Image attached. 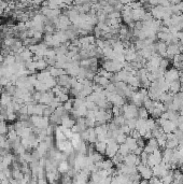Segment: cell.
I'll use <instances>...</instances> for the list:
<instances>
[{"label":"cell","mask_w":183,"mask_h":184,"mask_svg":"<svg viewBox=\"0 0 183 184\" xmlns=\"http://www.w3.org/2000/svg\"><path fill=\"white\" fill-rule=\"evenodd\" d=\"M123 116L125 120H131V118H138V107L133 104H126L123 107Z\"/></svg>","instance_id":"6da1fadb"},{"label":"cell","mask_w":183,"mask_h":184,"mask_svg":"<svg viewBox=\"0 0 183 184\" xmlns=\"http://www.w3.org/2000/svg\"><path fill=\"white\" fill-rule=\"evenodd\" d=\"M137 171H138V173L140 174V177H141L142 180L149 181L150 179L153 177V171H152V168H150L148 165H143V164L138 165Z\"/></svg>","instance_id":"3957f363"},{"label":"cell","mask_w":183,"mask_h":184,"mask_svg":"<svg viewBox=\"0 0 183 184\" xmlns=\"http://www.w3.org/2000/svg\"><path fill=\"white\" fill-rule=\"evenodd\" d=\"M129 136L131 137V138H134V139H139V138H141V136H140V134H139V131H138L137 129H134V130H131L130 131V134H129Z\"/></svg>","instance_id":"74e56055"},{"label":"cell","mask_w":183,"mask_h":184,"mask_svg":"<svg viewBox=\"0 0 183 184\" xmlns=\"http://www.w3.org/2000/svg\"><path fill=\"white\" fill-rule=\"evenodd\" d=\"M0 172H1V171H0Z\"/></svg>","instance_id":"7bdbcfd3"},{"label":"cell","mask_w":183,"mask_h":184,"mask_svg":"<svg viewBox=\"0 0 183 184\" xmlns=\"http://www.w3.org/2000/svg\"><path fill=\"white\" fill-rule=\"evenodd\" d=\"M44 84L46 85V87H48L49 90H52V88H54L57 85V79L53 78V76H50V78L44 82Z\"/></svg>","instance_id":"d4e9b609"},{"label":"cell","mask_w":183,"mask_h":184,"mask_svg":"<svg viewBox=\"0 0 183 184\" xmlns=\"http://www.w3.org/2000/svg\"><path fill=\"white\" fill-rule=\"evenodd\" d=\"M48 64H46V62H45V59H40L39 62H36V69H37V71H43V70H46L48 69Z\"/></svg>","instance_id":"603a6c76"},{"label":"cell","mask_w":183,"mask_h":184,"mask_svg":"<svg viewBox=\"0 0 183 184\" xmlns=\"http://www.w3.org/2000/svg\"><path fill=\"white\" fill-rule=\"evenodd\" d=\"M180 90H181V83H180V81H175V82L170 83L169 92L171 94L177 95L178 93H180Z\"/></svg>","instance_id":"d6986e66"},{"label":"cell","mask_w":183,"mask_h":184,"mask_svg":"<svg viewBox=\"0 0 183 184\" xmlns=\"http://www.w3.org/2000/svg\"><path fill=\"white\" fill-rule=\"evenodd\" d=\"M123 164L127 165V166H135V167H137L138 165L141 164V162H140L139 156L135 155L134 153H129V154H128L127 156H125V157H124Z\"/></svg>","instance_id":"5b68a950"},{"label":"cell","mask_w":183,"mask_h":184,"mask_svg":"<svg viewBox=\"0 0 183 184\" xmlns=\"http://www.w3.org/2000/svg\"><path fill=\"white\" fill-rule=\"evenodd\" d=\"M73 100L72 98H69L68 101H66L64 104H63V107L65 108V110L67 111V112H70V111L73 109Z\"/></svg>","instance_id":"f546056e"},{"label":"cell","mask_w":183,"mask_h":184,"mask_svg":"<svg viewBox=\"0 0 183 184\" xmlns=\"http://www.w3.org/2000/svg\"><path fill=\"white\" fill-rule=\"evenodd\" d=\"M145 144H147V143H145V140L142 138V137H141V138H139V139H137V145L139 146V148L143 149L145 146Z\"/></svg>","instance_id":"ab89813d"},{"label":"cell","mask_w":183,"mask_h":184,"mask_svg":"<svg viewBox=\"0 0 183 184\" xmlns=\"http://www.w3.org/2000/svg\"><path fill=\"white\" fill-rule=\"evenodd\" d=\"M17 118V115H16V112H12V113H7V121H10V122H14V121Z\"/></svg>","instance_id":"8d00e7d4"},{"label":"cell","mask_w":183,"mask_h":184,"mask_svg":"<svg viewBox=\"0 0 183 184\" xmlns=\"http://www.w3.org/2000/svg\"><path fill=\"white\" fill-rule=\"evenodd\" d=\"M178 146H179V140L178 139L167 140V142H166V149H168V150H176Z\"/></svg>","instance_id":"7402d4cb"},{"label":"cell","mask_w":183,"mask_h":184,"mask_svg":"<svg viewBox=\"0 0 183 184\" xmlns=\"http://www.w3.org/2000/svg\"><path fill=\"white\" fill-rule=\"evenodd\" d=\"M74 125H76V120H74V118L72 117L70 114H68V115L62 117V126L63 127L71 129V128L73 127Z\"/></svg>","instance_id":"9c48e42d"},{"label":"cell","mask_w":183,"mask_h":184,"mask_svg":"<svg viewBox=\"0 0 183 184\" xmlns=\"http://www.w3.org/2000/svg\"><path fill=\"white\" fill-rule=\"evenodd\" d=\"M111 112L113 117H116V116L123 115V108L122 107H118V106H113L111 108Z\"/></svg>","instance_id":"f1b7e54d"},{"label":"cell","mask_w":183,"mask_h":184,"mask_svg":"<svg viewBox=\"0 0 183 184\" xmlns=\"http://www.w3.org/2000/svg\"><path fill=\"white\" fill-rule=\"evenodd\" d=\"M112 123H113L115 126H118L119 128L124 126V125H126V120L125 117H124L123 115H120V116H116V117H113L111 121Z\"/></svg>","instance_id":"ffe728a7"},{"label":"cell","mask_w":183,"mask_h":184,"mask_svg":"<svg viewBox=\"0 0 183 184\" xmlns=\"http://www.w3.org/2000/svg\"><path fill=\"white\" fill-rule=\"evenodd\" d=\"M181 54L179 50V44H169L167 46V59L172 60L173 56Z\"/></svg>","instance_id":"52a82bcc"},{"label":"cell","mask_w":183,"mask_h":184,"mask_svg":"<svg viewBox=\"0 0 183 184\" xmlns=\"http://www.w3.org/2000/svg\"><path fill=\"white\" fill-rule=\"evenodd\" d=\"M126 138H127V136H126V135L119 134L118 136H116V138L114 139V140H115V142L119 144V145H121V144H124L126 142Z\"/></svg>","instance_id":"d6a6232c"},{"label":"cell","mask_w":183,"mask_h":184,"mask_svg":"<svg viewBox=\"0 0 183 184\" xmlns=\"http://www.w3.org/2000/svg\"><path fill=\"white\" fill-rule=\"evenodd\" d=\"M54 111H55V110H54L53 108H51L50 106H46L45 109H44L43 116H45V117H49V118H50V116L54 113Z\"/></svg>","instance_id":"e575fe53"},{"label":"cell","mask_w":183,"mask_h":184,"mask_svg":"<svg viewBox=\"0 0 183 184\" xmlns=\"http://www.w3.org/2000/svg\"><path fill=\"white\" fill-rule=\"evenodd\" d=\"M167 44L165 42H155V48H156V53L159 55L162 58H167Z\"/></svg>","instance_id":"8992f818"},{"label":"cell","mask_w":183,"mask_h":184,"mask_svg":"<svg viewBox=\"0 0 183 184\" xmlns=\"http://www.w3.org/2000/svg\"><path fill=\"white\" fill-rule=\"evenodd\" d=\"M148 144H149V145H151L152 148L154 149V150H157V149H159L158 148V144H157V141H156L155 138H151L150 140H148Z\"/></svg>","instance_id":"d590c367"},{"label":"cell","mask_w":183,"mask_h":184,"mask_svg":"<svg viewBox=\"0 0 183 184\" xmlns=\"http://www.w3.org/2000/svg\"><path fill=\"white\" fill-rule=\"evenodd\" d=\"M145 12H147V11H145V9L143 7L140 9H136V10H131V17H133L134 23L140 22V21L142 22V17H143V15L145 14Z\"/></svg>","instance_id":"ba28073f"},{"label":"cell","mask_w":183,"mask_h":184,"mask_svg":"<svg viewBox=\"0 0 183 184\" xmlns=\"http://www.w3.org/2000/svg\"><path fill=\"white\" fill-rule=\"evenodd\" d=\"M9 131V128H8V125L6 124V122H3V121H0V135L1 136H4V135H7Z\"/></svg>","instance_id":"1f68e13d"},{"label":"cell","mask_w":183,"mask_h":184,"mask_svg":"<svg viewBox=\"0 0 183 184\" xmlns=\"http://www.w3.org/2000/svg\"><path fill=\"white\" fill-rule=\"evenodd\" d=\"M161 128L164 131V134L167 135V134H171V132L175 131V130L177 129V125H176L173 122H171V121H166L165 124H164Z\"/></svg>","instance_id":"30bf717a"},{"label":"cell","mask_w":183,"mask_h":184,"mask_svg":"<svg viewBox=\"0 0 183 184\" xmlns=\"http://www.w3.org/2000/svg\"><path fill=\"white\" fill-rule=\"evenodd\" d=\"M125 144L128 146V149H129L130 153H133L134 151H135L136 149L138 148V145H137V140H136V139H134V138H131L130 136H127V138H126Z\"/></svg>","instance_id":"e0dca14e"},{"label":"cell","mask_w":183,"mask_h":184,"mask_svg":"<svg viewBox=\"0 0 183 184\" xmlns=\"http://www.w3.org/2000/svg\"><path fill=\"white\" fill-rule=\"evenodd\" d=\"M36 76H37V80H38L39 82L44 83L51 76V73H50V71L46 69V70H43V71H39L38 73L36 74Z\"/></svg>","instance_id":"9a60e30c"},{"label":"cell","mask_w":183,"mask_h":184,"mask_svg":"<svg viewBox=\"0 0 183 184\" xmlns=\"http://www.w3.org/2000/svg\"><path fill=\"white\" fill-rule=\"evenodd\" d=\"M142 138H143L144 140H150L151 138H153V137H152V131H151V130H149V131L145 132V135L142 137Z\"/></svg>","instance_id":"60d3db41"},{"label":"cell","mask_w":183,"mask_h":184,"mask_svg":"<svg viewBox=\"0 0 183 184\" xmlns=\"http://www.w3.org/2000/svg\"><path fill=\"white\" fill-rule=\"evenodd\" d=\"M94 149H95V151L97 153H99V154H101V155H105L106 150H107V144H106L105 142L97 141L94 144Z\"/></svg>","instance_id":"2e32d148"},{"label":"cell","mask_w":183,"mask_h":184,"mask_svg":"<svg viewBox=\"0 0 183 184\" xmlns=\"http://www.w3.org/2000/svg\"><path fill=\"white\" fill-rule=\"evenodd\" d=\"M130 153L129 149H128V146L126 145L125 143L124 144H121L119 148V154L121 156H123V157H125V156H127L128 154Z\"/></svg>","instance_id":"484cf974"},{"label":"cell","mask_w":183,"mask_h":184,"mask_svg":"<svg viewBox=\"0 0 183 184\" xmlns=\"http://www.w3.org/2000/svg\"><path fill=\"white\" fill-rule=\"evenodd\" d=\"M127 85H129L130 87L135 88V90L141 88V83H140V80L137 76H131L127 81Z\"/></svg>","instance_id":"8fae6325"},{"label":"cell","mask_w":183,"mask_h":184,"mask_svg":"<svg viewBox=\"0 0 183 184\" xmlns=\"http://www.w3.org/2000/svg\"><path fill=\"white\" fill-rule=\"evenodd\" d=\"M172 155H173V150L165 149L163 151V160L162 162L165 163V164H170L171 159H172Z\"/></svg>","instance_id":"ac0fdd59"},{"label":"cell","mask_w":183,"mask_h":184,"mask_svg":"<svg viewBox=\"0 0 183 184\" xmlns=\"http://www.w3.org/2000/svg\"><path fill=\"white\" fill-rule=\"evenodd\" d=\"M116 76H118L119 82H124V83L127 84V81H128V79L131 76V73L130 72H128V71H125V70H121L120 72L116 73Z\"/></svg>","instance_id":"4fadbf2b"},{"label":"cell","mask_w":183,"mask_h":184,"mask_svg":"<svg viewBox=\"0 0 183 184\" xmlns=\"http://www.w3.org/2000/svg\"><path fill=\"white\" fill-rule=\"evenodd\" d=\"M55 98L57 99L58 101L60 102V104H64L66 101H68V100H69L70 97H69V95H68V94H65V93H60V94L58 95L57 97H55Z\"/></svg>","instance_id":"4dcf8cb0"},{"label":"cell","mask_w":183,"mask_h":184,"mask_svg":"<svg viewBox=\"0 0 183 184\" xmlns=\"http://www.w3.org/2000/svg\"><path fill=\"white\" fill-rule=\"evenodd\" d=\"M181 93H183V83H181V90H180Z\"/></svg>","instance_id":"b9f144b4"},{"label":"cell","mask_w":183,"mask_h":184,"mask_svg":"<svg viewBox=\"0 0 183 184\" xmlns=\"http://www.w3.org/2000/svg\"><path fill=\"white\" fill-rule=\"evenodd\" d=\"M136 124H137V118H131V120L126 121V125L130 128V130L136 129Z\"/></svg>","instance_id":"836d02e7"},{"label":"cell","mask_w":183,"mask_h":184,"mask_svg":"<svg viewBox=\"0 0 183 184\" xmlns=\"http://www.w3.org/2000/svg\"><path fill=\"white\" fill-rule=\"evenodd\" d=\"M50 123L51 125H57V126H60L62 125V117L60 116H58L57 114L53 113L52 115L50 116Z\"/></svg>","instance_id":"44dd1931"},{"label":"cell","mask_w":183,"mask_h":184,"mask_svg":"<svg viewBox=\"0 0 183 184\" xmlns=\"http://www.w3.org/2000/svg\"><path fill=\"white\" fill-rule=\"evenodd\" d=\"M71 169V167H70L69 163L67 162V160H63V162L58 163V166H57V170L58 172H59L60 174H66L68 172V170Z\"/></svg>","instance_id":"5bb4252c"},{"label":"cell","mask_w":183,"mask_h":184,"mask_svg":"<svg viewBox=\"0 0 183 184\" xmlns=\"http://www.w3.org/2000/svg\"><path fill=\"white\" fill-rule=\"evenodd\" d=\"M169 65H170V60L167 59V58H162L161 60V64H159V69L163 71L168 70L169 68Z\"/></svg>","instance_id":"83f0119b"},{"label":"cell","mask_w":183,"mask_h":184,"mask_svg":"<svg viewBox=\"0 0 183 184\" xmlns=\"http://www.w3.org/2000/svg\"><path fill=\"white\" fill-rule=\"evenodd\" d=\"M148 182H149V184H159V182H161V179L153 176L149 181H148Z\"/></svg>","instance_id":"f35d334b"},{"label":"cell","mask_w":183,"mask_h":184,"mask_svg":"<svg viewBox=\"0 0 183 184\" xmlns=\"http://www.w3.org/2000/svg\"><path fill=\"white\" fill-rule=\"evenodd\" d=\"M14 64H15V55L10 54L7 57H4V60H3L4 66H12Z\"/></svg>","instance_id":"4316f807"},{"label":"cell","mask_w":183,"mask_h":184,"mask_svg":"<svg viewBox=\"0 0 183 184\" xmlns=\"http://www.w3.org/2000/svg\"><path fill=\"white\" fill-rule=\"evenodd\" d=\"M13 97L11 95L7 94L6 92H3L1 95H0V104L1 106H9L10 104H12Z\"/></svg>","instance_id":"7c38bea8"},{"label":"cell","mask_w":183,"mask_h":184,"mask_svg":"<svg viewBox=\"0 0 183 184\" xmlns=\"http://www.w3.org/2000/svg\"><path fill=\"white\" fill-rule=\"evenodd\" d=\"M179 78H180V72L176 68L168 69V70H166L165 73H164V79H165V81L168 83H172V82H175V81H179Z\"/></svg>","instance_id":"277c9868"},{"label":"cell","mask_w":183,"mask_h":184,"mask_svg":"<svg viewBox=\"0 0 183 184\" xmlns=\"http://www.w3.org/2000/svg\"><path fill=\"white\" fill-rule=\"evenodd\" d=\"M149 112L148 110L143 107H140L138 108V118H142V120H148L149 118Z\"/></svg>","instance_id":"cb8c5ba5"},{"label":"cell","mask_w":183,"mask_h":184,"mask_svg":"<svg viewBox=\"0 0 183 184\" xmlns=\"http://www.w3.org/2000/svg\"><path fill=\"white\" fill-rule=\"evenodd\" d=\"M119 148L120 145L115 142L114 139H110L109 142L107 143V150H106V156H107L109 159H112L116 154L119 153Z\"/></svg>","instance_id":"7a4b0ae2"}]
</instances>
